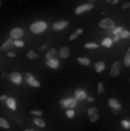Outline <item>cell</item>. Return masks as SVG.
<instances>
[{
	"label": "cell",
	"mask_w": 130,
	"mask_h": 131,
	"mask_svg": "<svg viewBox=\"0 0 130 131\" xmlns=\"http://www.w3.org/2000/svg\"><path fill=\"white\" fill-rule=\"evenodd\" d=\"M94 3H83V5H78L77 8H75V14L77 15H81V14H84V12H89V11H92L94 9Z\"/></svg>",
	"instance_id": "2"
},
{
	"label": "cell",
	"mask_w": 130,
	"mask_h": 131,
	"mask_svg": "<svg viewBox=\"0 0 130 131\" xmlns=\"http://www.w3.org/2000/svg\"><path fill=\"white\" fill-rule=\"evenodd\" d=\"M119 0H107V5H116Z\"/></svg>",
	"instance_id": "36"
},
{
	"label": "cell",
	"mask_w": 130,
	"mask_h": 131,
	"mask_svg": "<svg viewBox=\"0 0 130 131\" xmlns=\"http://www.w3.org/2000/svg\"><path fill=\"white\" fill-rule=\"evenodd\" d=\"M57 55H58L61 60H66V58H69V55H70V49H69L67 46H63V47H60V49H58Z\"/></svg>",
	"instance_id": "13"
},
{
	"label": "cell",
	"mask_w": 130,
	"mask_h": 131,
	"mask_svg": "<svg viewBox=\"0 0 130 131\" xmlns=\"http://www.w3.org/2000/svg\"><path fill=\"white\" fill-rule=\"evenodd\" d=\"M6 57H8V58H15L17 53H15L14 50H8V52H6Z\"/></svg>",
	"instance_id": "34"
},
{
	"label": "cell",
	"mask_w": 130,
	"mask_h": 131,
	"mask_svg": "<svg viewBox=\"0 0 130 131\" xmlns=\"http://www.w3.org/2000/svg\"><path fill=\"white\" fill-rule=\"evenodd\" d=\"M107 104H109V107L113 110V113H119V111L123 110V105H121V102H119L118 99H115V98H110L109 101H107Z\"/></svg>",
	"instance_id": "8"
},
{
	"label": "cell",
	"mask_w": 130,
	"mask_h": 131,
	"mask_svg": "<svg viewBox=\"0 0 130 131\" xmlns=\"http://www.w3.org/2000/svg\"><path fill=\"white\" fill-rule=\"evenodd\" d=\"M8 78H9V81H11L12 84H17V85H20V84L23 82V75H22L20 72H11V73L8 75Z\"/></svg>",
	"instance_id": "4"
},
{
	"label": "cell",
	"mask_w": 130,
	"mask_h": 131,
	"mask_svg": "<svg viewBox=\"0 0 130 131\" xmlns=\"http://www.w3.org/2000/svg\"><path fill=\"white\" fill-rule=\"evenodd\" d=\"M9 127H11V125H9V122L0 116V128H2V130H9Z\"/></svg>",
	"instance_id": "24"
},
{
	"label": "cell",
	"mask_w": 130,
	"mask_h": 131,
	"mask_svg": "<svg viewBox=\"0 0 130 131\" xmlns=\"http://www.w3.org/2000/svg\"><path fill=\"white\" fill-rule=\"evenodd\" d=\"M57 58V49H49L46 53V61L48 60H55Z\"/></svg>",
	"instance_id": "20"
},
{
	"label": "cell",
	"mask_w": 130,
	"mask_h": 131,
	"mask_svg": "<svg viewBox=\"0 0 130 131\" xmlns=\"http://www.w3.org/2000/svg\"><path fill=\"white\" fill-rule=\"evenodd\" d=\"M25 131H35V130H25Z\"/></svg>",
	"instance_id": "40"
},
{
	"label": "cell",
	"mask_w": 130,
	"mask_h": 131,
	"mask_svg": "<svg viewBox=\"0 0 130 131\" xmlns=\"http://www.w3.org/2000/svg\"><path fill=\"white\" fill-rule=\"evenodd\" d=\"M23 79H25V81H26V82H28L31 87H35V89H38V87L41 85V84H40V81H38V79L34 76L32 73H26V75L23 76Z\"/></svg>",
	"instance_id": "5"
},
{
	"label": "cell",
	"mask_w": 130,
	"mask_h": 131,
	"mask_svg": "<svg viewBox=\"0 0 130 131\" xmlns=\"http://www.w3.org/2000/svg\"><path fill=\"white\" fill-rule=\"evenodd\" d=\"M66 117L67 119H73L75 117V110H66Z\"/></svg>",
	"instance_id": "31"
},
{
	"label": "cell",
	"mask_w": 130,
	"mask_h": 131,
	"mask_svg": "<svg viewBox=\"0 0 130 131\" xmlns=\"http://www.w3.org/2000/svg\"><path fill=\"white\" fill-rule=\"evenodd\" d=\"M98 26H99L101 29H109V31H112V29L115 28V21H113L112 18H103V20L98 23Z\"/></svg>",
	"instance_id": "9"
},
{
	"label": "cell",
	"mask_w": 130,
	"mask_h": 131,
	"mask_svg": "<svg viewBox=\"0 0 130 131\" xmlns=\"http://www.w3.org/2000/svg\"><path fill=\"white\" fill-rule=\"evenodd\" d=\"M77 101L73 98H64V99H61L60 101V105L63 107V108H66V110H73L75 107H77Z\"/></svg>",
	"instance_id": "3"
},
{
	"label": "cell",
	"mask_w": 130,
	"mask_h": 131,
	"mask_svg": "<svg viewBox=\"0 0 130 131\" xmlns=\"http://www.w3.org/2000/svg\"><path fill=\"white\" fill-rule=\"evenodd\" d=\"M67 26H69V21H67V20H58V21H55V23L52 25V31H55V32L58 31V32H60V31L66 29Z\"/></svg>",
	"instance_id": "10"
},
{
	"label": "cell",
	"mask_w": 130,
	"mask_h": 131,
	"mask_svg": "<svg viewBox=\"0 0 130 131\" xmlns=\"http://www.w3.org/2000/svg\"><path fill=\"white\" fill-rule=\"evenodd\" d=\"M46 29H48V23L43 21V20H37V21L31 23V26H29V31H31L32 34H35V35L43 34Z\"/></svg>",
	"instance_id": "1"
},
{
	"label": "cell",
	"mask_w": 130,
	"mask_h": 131,
	"mask_svg": "<svg viewBox=\"0 0 130 131\" xmlns=\"http://www.w3.org/2000/svg\"><path fill=\"white\" fill-rule=\"evenodd\" d=\"M84 47H86V49H98L99 44H98V43H86Z\"/></svg>",
	"instance_id": "27"
},
{
	"label": "cell",
	"mask_w": 130,
	"mask_h": 131,
	"mask_svg": "<svg viewBox=\"0 0 130 131\" xmlns=\"http://www.w3.org/2000/svg\"><path fill=\"white\" fill-rule=\"evenodd\" d=\"M121 8H123V9H129V8H130V3H129V2L123 3V6H121Z\"/></svg>",
	"instance_id": "35"
},
{
	"label": "cell",
	"mask_w": 130,
	"mask_h": 131,
	"mask_svg": "<svg viewBox=\"0 0 130 131\" xmlns=\"http://www.w3.org/2000/svg\"><path fill=\"white\" fill-rule=\"evenodd\" d=\"M0 6H2V0H0Z\"/></svg>",
	"instance_id": "42"
},
{
	"label": "cell",
	"mask_w": 130,
	"mask_h": 131,
	"mask_svg": "<svg viewBox=\"0 0 130 131\" xmlns=\"http://www.w3.org/2000/svg\"><path fill=\"white\" fill-rule=\"evenodd\" d=\"M34 124L40 128H46V121L41 119V117H34Z\"/></svg>",
	"instance_id": "21"
},
{
	"label": "cell",
	"mask_w": 130,
	"mask_h": 131,
	"mask_svg": "<svg viewBox=\"0 0 130 131\" xmlns=\"http://www.w3.org/2000/svg\"><path fill=\"white\" fill-rule=\"evenodd\" d=\"M124 66L126 67H130V50H127V53L124 57Z\"/></svg>",
	"instance_id": "28"
},
{
	"label": "cell",
	"mask_w": 130,
	"mask_h": 131,
	"mask_svg": "<svg viewBox=\"0 0 130 131\" xmlns=\"http://www.w3.org/2000/svg\"><path fill=\"white\" fill-rule=\"evenodd\" d=\"M77 61H78L80 66H90V60L89 58H84V57H78Z\"/></svg>",
	"instance_id": "23"
},
{
	"label": "cell",
	"mask_w": 130,
	"mask_h": 131,
	"mask_svg": "<svg viewBox=\"0 0 130 131\" xmlns=\"http://www.w3.org/2000/svg\"><path fill=\"white\" fill-rule=\"evenodd\" d=\"M97 93H98V95H103V93H104V84H103V82H98Z\"/></svg>",
	"instance_id": "29"
},
{
	"label": "cell",
	"mask_w": 130,
	"mask_h": 131,
	"mask_svg": "<svg viewBox=\"0 0 130 131\" xmlns=\"http://www.w3.org/2000/svg\"><path fill=\"white\" fill-rule=\"evenodd\" d=\"M83 32H84V29H83V28H78V29H75V32H72L70 35H69V40H70V41L77 40V38H78V37H80Z\"/></svg>",
	"instance_id": "18"
},
{
	"label": "cell",
	"mask_w": 130,
	"mask_h": 131,
	"mask_svg": "<svg viewBox=\"0 0 130 131\" xmlns=\"http://www.w3.org/2000/svg\"><path fill=\"white\" fill-rule=\"evenodd\" d=\"M94 66H95V72H97V73L104 72V69H106V63H104V61H97Z\"/></svg>",
	"instance_id": "19"
},
{
	"label": "cell",
	"mask_w": 130,
	"mask_h": 131,
	"mask_svg": "<svg viewBox=\"0 0 130 131\" xmlns=\"http://www.w3.org/2000/svg\"><path fill=\"white\" fill-rule=\"evenodd\" d=\"M46 64H48L49 69L57 70V69L60 67V61H58V58H55V60H48V61H46Z\"/></svg>",
	"instance_id": "15"
},
{
	"label": "cell",
	"mask_w": 130,
	"mask_h": 131,
	"mask_svg": "<svg viewBox=\"0 0 130 131\" xmlns=\"http://www.w3.org/2000/svg\"><path fill=\"white\" fill-rule=\"evenodd\" d=\"M110 76H118L119 73H121V63L119 61H115L113 64H112V67H110Z\"/></svg>",
	"instance_id": "12"
},
{
	"label": "cell",
	"mask_w": 130,
	"mask_h": 131,
	"mask_svg": "<svg viewBox=\"0 0 130 131\" xmlns=\"http://www.w3.org/2000/svg\"><path fill=\"white\" fill-rule=\"evenodd\" d=\"M23 35H25V31L22 28H12L9 31V38L11 40H22Z\"/></svg>",
	"instance_id": "7"
},
{
	"label": "cell",
	"mask_w": 130,
	"mask_h": 131,
	"mask_svg": "<svg viewBox=\"0 0 130 131\" xmlns=\"http://www.w3.org/2000/svg\"><path fill=\"white\" fill-rule=\"evenodd\" d=\"M18 2H26V0H18Z\"/></svg>",
	"instance_id": "41"
},
{
	"label": "cell",
	"mask_w": 130,
	"mask_h": 131,
	"mask_svg": "<svg viewBox=\"0 0 130 131\" xmlns=\"http://www.w3.org/2000/svg\"><path fill=\"white\" fill-rule=\"evenodd\" d=\"M6 99H8V96H6V95H0V101H2V102H5Z\"/></svg>",
	"instance_id": "37"
},
{
	"label": "cell",
	"mask_w": 130,
	"mask_h": 131,
	"mask_svg": "<svg viewBox=\"0 0 130 131\" xmlns=\"http://www.w3.org/2000/svg\"><path fill=\"white\" fill-rule=\"evenodd\" d=\"M86 98H87V93H86V90H83V89H75V92H73V99H75L77 102H80V101H84Z\"/></svg>",
	"instance_id": "11"
},
{
	"label": "cell",
	"mask_w": 130,
	"mask_h": 131,
	"mask_svg": "<svg viewBox=\"0 0 130 131\" xmlns=\"http://www.w3.org/2000/svg\"><path fill=\"white\" fill-rule=\"evenodd\" d=\"M87 117H89V121L92 124L94 122H98V119H99V110H98L97 107H90L87 110Z\"/></svg>",
	"instance_id": "6"
},
{
	"label": "cell",
	"mask_w": 130,
	"mask_h": 131,
	"mask_svg": "<svg viewBox=\"0 0 130 131\" xmlns=\"http://www.w3.org/2000/svg\"><path fill=\"white\" fill-rule=\"evenodd\" d=\"M121 127H123L124 130H129L130 128V122L127 121V119H123V121H121Z\"/></svg>",
	"instance_id": "33"
},
{
	"label": "cell",
	"mask_w": 130,
	"mask_h": 131,
	"mask_svg": "<svg viewBox=\"0 0 130 131\" xmlns=\"http://www.w3.org/2000/svg\"><path fill=\"white\" fill-rule=\"evenodd\" d=\"M101 47H112L113 46V41H112V38H109V37H106V38H103L101 40V43H98Z\"/></svg>",
	"instance_id": "17"
},
{
	"label": "cell",
	"mask_w": 130,
	"mask_h": 131,
	"mask_svg": "<svg viewBox=\"0 0 130 131\" xmlns=\"http://www.w3.org/2000/svg\"><path fill=\"white\" fill-rule=\"evenodd\" d=\"M123 29H124L123 26H118V28H113V29H112V32H113V37H119V34L123 32Z\"/></svg>",
	"instance_id": "26"
},
{
	"label": "cell",
	"mask_w": 130,
	"mask_h": 131,
	"mask_svg": "<svg viewBox=\"0 0 130 131\" xmlns=\"http://www.w3.org/2000/svg\"><path fill=\"white\" fill-rule=\"evenodd\" d=\"M12 41H14L12 44H14L15 47H23V46H25V41H23V40H12Z\"/></svg>",
	"instance_id": "30"
},
{
	"label": "cell",
	"mask_w": 130,
	"mask_h": 131,
	"mask_svg": "<svg viewBox=\"0 0 130 131\" xmlns=\"http://www.w3.org/2000/svg\"><path fill=\"white\" fill-rule=\"evenodd\" d=\"M5 102H6V105H8V108H9V110H12V111H15V110H17V102H15V99H14V98H9V96H8V99H6Z\"/></svg>",
	"instance_id": "16"
},
{
	"label": "cell",
	"mask_w": 130,
	"mask_h": 131,
	"mask_svg": "<svg viewBox=\"0 0 130 131\" xmlns=\"http://www.w3.org/2000/svg\"><path fill=\"white\" fill-rule=\"evenodd\" d=\"M26 58H29V60H38L40 55H38L35 50H28V52H26Z\"/></svg>",
	"instance_id": "22"
},
{
	"label": "cell",
	"mask_w": 130,
	"mask_h": 131,
	"mask_svg": "<svg viewBox=\"0 0 130 131\" xmlns=\"http://www.w3.org/2000/svg\"><path fill=\"white\" fill-rule=\"evenodd\" d=\"M31 114H32L34 117H41L43 111H41V110H31Z\"/></svg>",
	"instance_id": "32"
},
{
	"label": "cell",
	"mask_w": 130,
	"mask_h": 131,
	"mask_svg": "<svg viewBox=\"0 0 130 131\" xmlns=\"http://www.w3.org/2000/svg\"><path fill=\"white\" fill-rule=\"evenodd\" d=\"M48 47H49V44H48V43H44V44L40 47V50H44V49H48Z\"/></svg>",
	"instance_id": "38"
},
{
	"label": "cell",
	"mask_w": 130,
	"mask_h": 131,
	"mask_svg": "<svg viewBox=\"0 0 130 131\" xmlns=\"http://www.w3.org/2000/svg\"><path fill=\"white\" fill-rule=\"evenodd\" d=\"M89 3H94V2H98V0H87Z\"/></svg>",
	"instance_id": "39"
},
{
	"label": "cell",
	"mask_w": 130,
	"mask_h": 131,
	"mask_svg": "<svg viewBox=\"0 0 130 131\" xmlns=\"http://www.w3.org/2000/svg\"><path fill=\"white\" fill-rule=\"evenodd\" d=\"M127 38H130V32L127 29H123V32L119 34V40H127Z\"/></svg>",
	"instance_id": "25"
},
{
	"label": "cell",
	"mask_w": 130,
	"mask_h": 131,
	"mask_svg": "<svg viewBox=\"0 0 130 131\" xmlns=\"http://www.w3.org/2000/svg\"><path fill=\"white\" fill-rule=\"evenodd\" d=\"M12 43H14V41H12L11 38H8V40L0 46V50H2V52H8V50H11V47H14V44H12Z\"/></svg>",
	"instance_id": "14"
}]
</instances>
